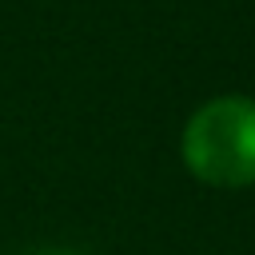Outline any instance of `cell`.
Masks as SVG:
<instances>
[{
    "label": "cell",
    "mask_w": 255,
    "mask_h": 255,
    "mask_svg": "<svg viewBox=\"0 0 255 255\" xmlns=\"http://www.w3.org/2000/svg\"><path fill=\"white\" fill-rule=\"evenodd\" d=\"M183 163L211 187L255 183V100L219 96L207 100L183 128Z\"/></svg>",
    "instance_id": "obj_1"
},
{
    "label": "cell",
    "mask_w": 255,
    "mask_h": 255,
    "mask_svg": "<svg viewBox=\"0 0 255 255\" xmlns=\"http://www.w3.org/2000/svg\"><path fill=\"white\" fill-rule=\"evenodd\" d=\"M36 255H80V251H64V247H48V251H36Z\"/></svg>",
    "instance_id": "obj_2"
}]
</instances>
